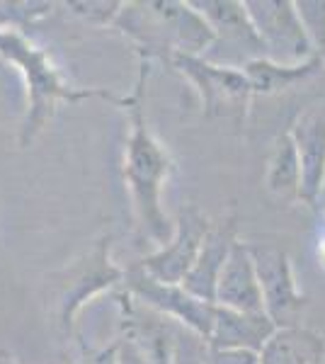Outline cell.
I'll list each match as a JSON object with an SVG mask.
<instances>
[{"mask_svg": "<svg viewBox=\"0 0 325 364\" xmlns=\"http://www.w3.org/2000/svg\"><path fill=\"white\" fill-rule=\"evenodd\" d=\"M149 78V58L139 61V78H136L134 95L127 97L129 112V136L124 146V182H127L136 228L141 238L163 248L175 231V221L168 219L163 209V187L173 175L175 163L165 146L153 136L146 124L144 92Z\"/></svg>", "mask_w": 325, "mask_h": 364, "instance_id": "1", "label": "cell"}, {"mask_svg": "<svg viewBox=\"0 0 325 364\" xmlns=\"http://www.w3.org/2000/svg\"><path fill=\"white\" fill-rule=\"evenodd\" d=\"M0 61L17 68L27 85V114L20 127V146L27 149L54 119L58 105H78L85 100H105L127 107V97L110 92L107 87H78L54 63L49 49H41L20 27L0 25Z\"/></svg>", "mask_w": 325, "mask_h": 364, "instance_id": "2", "label": "cell"}, {"mask_svg": "<svg viewBox=\"0 0 325 364\" xmlns=\"http://www.w3.org/2000/svg\"><path fill=\"white\" fill-rule=\"evenodd\" d=\"M112 29L132 39L141 58L204 56L214 44V29L190 0L124 3Z\"/></svg>", "mask_w": 325, "mask_h": 364, "instance_id": "3", "label": "cell"}, {"mask_svg": "<svg viewBox=\"0 0 325 364\" xmlns=\"http://www.w3.org/2000/svg\"><path fill=\"white\" fill-rule=\"evenodd\" d=\"M127 269L112 260V236L97 238L85 252L49 274V314L63 338L73 336L75 316L105 291L122 289Z\"/></svg>", "mask_w": 325, "mask_h": 364, "instance_id": "4", "label": "cell"}, {"mask_svg": "<svg viewBox=\"0 0 325 364\" xmlns=\"http://www.w3.org/2000/svg\"><path fill=\"white\" fill-rule=\"evenodd\" d=\"M197 10L214 29V44L202 58L223 68L243 70L247 63L265 58L255 25L240 0H194Z\"/></svg>", "mask_w": 325, "mask_h": 364, "instance_id": "5", "label": "cell"}, {"mask_svg": "<svg viewBox=\"0 0 325 364\" xmlns=\"http://www.w3.org/2000/svg\"><path fill=\"white\" fill-rule=\"evenodd\" d=\"M122 289L144 306L153 309L156 314L165 316L185 331L202 338L204 343L209 340L211 328H214L216 304L202 301L199 296L190 294L182 284H165V282L153 279L136 262L132 267H127Z\"/></svg>", "mask_w": 325, "mask_h": 364, "instance_id": "6", "label": "cell"}, {"mask_svg": "<svg viewBox=\"0 0 325 364\" xmlns=\"http://www.w3.org/2000/svg\"><path fill=\"white\" fill-rule=\"evenodd\" d=\"M245 8L265 46V58L282 66H301L318 58L301 25L297 0H245Z\"/></svg>", "mask_w": 325, "mask_h": 364, "instance_id": "7", "label": "cell"}, {"mask_svg": "<svg viewBox=\"0 0 325 364\" xmlns=\"http://www.w3.org/2000/svg\"><path fill=\"white\" fill-rule=\"evenodd\" d=\"M168 63L194 85V90L202 97L204 112L209 117H228V119H243L245 117L252 87L243 70L223 68L202 56L182 54L173 56Z\"/></svg>", "mask_w": 325, "mask_h": 364, "instance_id": "8", "label": "cell"}, {"mask_svg": "<svg viewBox=\"0 0 325 364\" xmlns=\"http://www.w3.org/2000/svg\"><path fill=\"white\" fill-rule=\"evenodd\" d=\"M247 248L257 269L265 314L277 328L301 326L299 321L306 309V296L299 291L289 252L275 243H247Z\"/></svg>", "mask_w": 325, "mask_h": 364, "instance_id": "9", "label": "cell"}, {"mask_svg": "<svg viewBox=\"0 0 325 364\" xmlns=\"http://www.w3.org/2000/svg\"><path fill=\"white\" fill-rule=\"evenodd\" d=\"M211 226L214 224L209 221V216L202 214V209L194 207V204H187V207H182L177 211L173 238H170L163 248L141 257L136 265L158 282H165V284H182V282L187 279V274L192 272Z\"/></svg>", "mask_w": 325, "mask_h": 364, "instance_id": "10", "label": "cell"}, {"mask_svg": "<svg viewBox=\"0 0 325 364\" xmlns=\"http://www.w3.org/2000/svg\"><path fill=\"white\" fill-rule=\"evenodd\" d=\"M301 163V202L316 207L325 192V105H311L289 129Z\"/></svg>", "mask_w": 325, "mask_h": 364, "instance_id": "11", "label": "cell"}, {"mask_svg": "<svg viewBox=\"0 0 325 364\" xmlns=\"http://www.w3.org/2000/svg\"><path fill=\"white\" fill-rule=\"evenodd\" d=\"M216 306L243 311V314H260V311H265L255 262H252L250 248L243 240H238L233 245L226 267H223L221 277H218Z\"/></svg>", "mask_w": 325, "mask_h": 364, "instance_id": "12", "label": "cell"}, {"mask_svg": "<svg viewBox=\"0 0 325 364\" xmlns=\"http://www.w3.org/2000/svg\"><path fill=\"white\" fill-rule=\"evenodd\" d=\"M235 243H238V238H235V219H223L211 226L209 236H206L202 250H199L197 262H194L192 272L187 274V279L182 282V287L190 294L199 296L202 301L216 304L218 277H221Z\"/></svg>", "mask_w": 325, "mask_h": 364, "instance_id": "13", "label": "cell"}, {"mask_svg": "<svg viewBox=\"0 0 325 364\" xmlns=\"http://www.w3.org/2000/svg\"><path fill=\"white\" fill-rule=\"evenodd\" d=\"M277 326L265 311L260 314H243V311H230L216 306L214 328L206 345L214 350H240V352H255L265 348Z\"/></svg>", "mask_w": 325, "mask_h": 364, "instance_id": "14", "label": "cell"}, {"mask_svg": "<svg viewBox=\"0 0 325 364\" xmlns=\"http://www.w3.org/2000/svg\"><path fill=\"white\" fill-rule=\"evenodd\" d=\"M257 357L260 364H323L325 340L306 326L277 328Z\"/></svg>", "mask_w": 325, "mask_h": 364, "instance_id": "15", "label": "cell"}, {"mask_svg": "<svg viewBox=\"0 0 325 364\" xmlns=\"http://www.w3.org/2000/svg\"><path fill=\"white\" fill-rule=\"evenodd\" d=\"M265 185H267L270 195L279 202H301V163L289 132L275 139L267 173H265Z\"/></svg>", "mask_w": 325, "mask_h": 364, "instance_id": "16", "label": "cell"}, {"mask_svg": "<svg viewBox=\"0 0 325 364\" xmlns=\"http://www.w3.org/2000/svg\"><path fill=\"white\" fill-rule=\"evenodd\" d=\"M325 63L321 58H313L301 66H282L270 58H257V61L247 63L243 68L247 83L252 87V95H275V92L289 90L297 83H304L311 75H316Z\"/></svg>", "mask_w": 325, "mask_h": 364, "instance_id": "17", "label": "cell"}, {"mask_svg": "<svg viewBox=\"0 0 325 364\" xmlns=\"http://www.w3.org/2000/svg\"><path fill=\"white\" fill-rule=\"evenodd\" d=\"M297 10L313 51L325 63V0H297Z\"/></svg>", "mask_w": 325, "mask_h": 364, "instance_id": "18", "label": "cell"}, {"mask_svg": "<svg viewBox=\"0 0 325 364\" xmlns=\"http://www.w3.org/2000/svg\"><path fill=\"white\" fill-rule=\"evenodd\" d=\"M124 3H107V0H100V3H66V8L73 13L75 17H80V20L85 22H92V25H105V27H112L117 20V15H119Z\"/></svg>", "mask_w": 325, "mask_h": 364, "instance_id": "19", "label": "cell"}, {"mask_svg": "<svg viewBox=\"0 0 325 364\" xmlns=\"http://www.w3.org/2000/svg\"><path fill=\"white\" fill-rule=\"evenodd\" d=\"M114 348H117L114 364H153L149 360V355L139 348V343L134 338H129L127 333H119V338L114 340Z\"/></svg>", "mask_w": 325, "mask_h": 364, "instance_id": "20", "label": "cell"}, {"mask_svg": "<svg viewBox=\"0 0 325 364\" xmlns=\"http://www.w3.org/2000/svg\"><path fill=\"white\" fill-rule=\"evenodd\" d=\"M206 364H260V357L255 352L214 350L206 345Z\"/></svg>", "mask_w": 325, "mask_h": 364, "instance_id": "21", "label": "cell"}, {"mask_svg": "<svg viewBox=\"0 0 325 364\" xmlns=\"http://www.w3.org/2000/svg\"><path fill=\"white\" fill-rule=\"evenodd\" d=\"M114 360H117V348H114V343H110L107 348L87 355L82 364H114Z\"/></svg>", "mask_w": 325, "mask_h": 364, "instance_id": "22", "label": "cell"}, {"mask_svg": "<svg viewBox=\"0 0 325 364\" xmlns=\"http://www.w3.org/2000/svg\"><path fill=\"white\" fill-rule=\"evenodd\" d=\"M0 364H17V362H15V357L10 355V352L0 350Z\"/></svg>", "mask_w": 325, "mask_h": 364, "instance_id": "23", "label": "cell"}]
</instances>
